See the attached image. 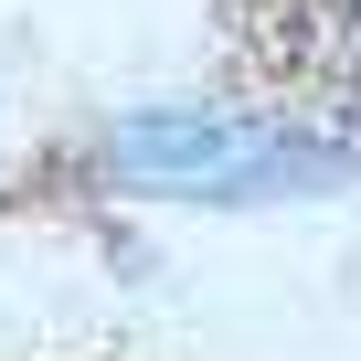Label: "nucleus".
<instances>
[{
    "instance_id": "f257e3e1",
    "label": "nucleus",
    "mask_w": 361,
    "mask_h": 361,
    "mask_svg": "<svg viewBox=\"0 0 361 361\" xmlns=\"http://www.w3.org/2000/svg\"><path fill=\"white\" fill-rule=\"evenodd\" d=\"M106 170L138 180V192H180V202H287V192H340L361 180L350 138L319 128H276V117H117L106 128Z\"/></svg>"
}]
</instances>
